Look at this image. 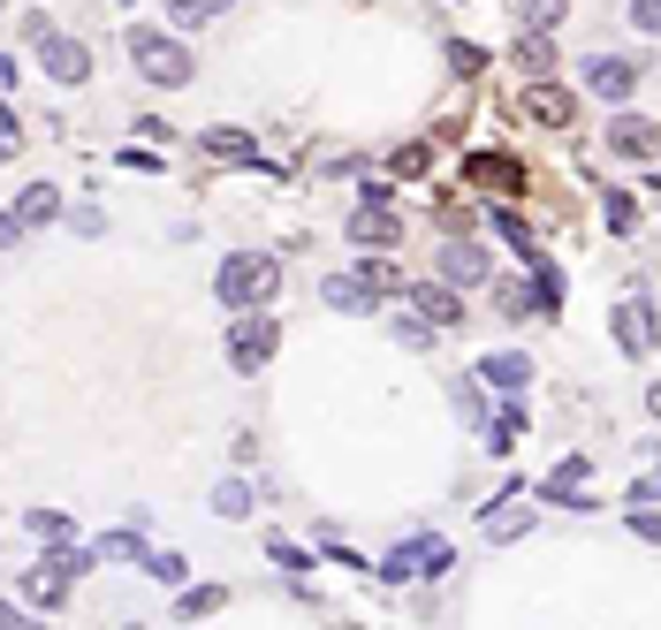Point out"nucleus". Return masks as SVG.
<instances>
[{
  "instance_id": "f03ea898",
  "label": "nucleus",
  "mask_w": 661,
  "mask_h": 630,
  "mask_svg": "<svg viewBox=\"0 0 661 630\" xmlns=\"http://www.w3.org/2000/svg\"><path fill=\"white\" fill-rule=\"evenodd\" d=\"M214 289H220L228 312H259V304H274V289H282V266H274L266 252H236L214 274Z\"/></svg>"
},
{
  "instance_id": "393cba45",
  "label": "nucleus",
  "mask_w": 661,
  "mask_h": 630,
  "mask_svg": "<svg viewBox=\"0 0 661 630\" xmlns=\"http://www.w3.org/2000/svg\"><path fill=\"white\" fill-rule=\"evenodd\" d=\"M517 61H525L532 77H547V69H555V46H547V31H525V39H517Z\"/></svg>"
},
{
  "instance_id": "f3484780",
  "label": "nucleus",
  "mask_w": 661,
  "mask_h": 630,
  "mask_svg": "<svg viewBox=\"0 0 661 630\" xmlns=\"http://www.w3.org/2000/svg\"><path fill=\"white\" fill-rule=\"evenodd\" d=\"M198 145H206V160H236V168H266V160H259V145H251L244 129H206Z\"/></svg>"
},
{
  "instance_id": "dca6fc26",
  "label": "nucleus",
  "mask_w": 661,
  "mask_h": 630,
  "mask_svg": "<svg viewBox=\"0 0 661 630\" xmlns=\"http://www.w3.org/2000/svg\"><path fill=\"white\" fill-rule=\"evenodd\" d=\"M480 380L517 395V387H532V357H525V350H494V357H480Z\"/></svg>"
},
{
  "instance_id": "ea45409f",
  "label": "nucleus",
  "mask_w": 661,
  "mask_h": 630,
  "mask_svg": "<svg viewBox=\"0 0 661 630\" xmlns=\"http://www.w3.org/2000/svg\"><path fill=\"white\" fill-rule=\"evenodd\" d=\"M631 502H661V471H654V479H639V486H631Z\"/></svg>"
},
{
  "instance_id": "5701e85b",
  "label": "nucleus",
  "mask_w": 661,
  "mask_h": 630,
  "mask_svg": "<svg viewBox=\"0 0 661 630\" xmlns=\"http://www.w3.org/2000/svg\"><path fill=\"white\" fill-rule=\"evenodd\" d=\"M91 554H99V562H137V570H145V554H152V547L137 540V532H107V540L91 547Z\"/></svg>"
},
{
  "instance_id": "2f4dec72",
  "label": "nucleus",
  "mask_w": 661,
  "mask_h": 630,
  "mask_svg": "<svg viewBox=\"0 0 661 630\" xmlns=\"http://www.w3.org/2000/svg\"><path fill=\"white\" fill-rule=\"evenodd\" d=\"M448 69H456V77H480V69H486V53H480V46H464V39H456V46H448Z\"/></svg>"
},
{
  "instance_id": "2eb2a0df",
  "label": "nucleus",
  "mask_w": 661,
  "mask_h": 630,
  "mask_svg": "<svg viewBox=\"0 0 661 630\" xmlns=\"http://www.w3.org/2000/svg\"><path fill=\"white\" fill-rule=\"evenodd\" d=\"M319 296H327V312H373V282H365V274H327V282H319Z\"/></svg>"
},
{
  "instance_id": "6ab92c4d",
  "label": "nucleus",
  "mask_w": 661,
  "mask_h": 630,
  "mask_svg": "<svg viewBox=\"0 0 661 630\" xmlns=\"http://www.w3.org/2000/svg\"><path fill=\"white\" fill-rule=\"evenodd\" d=\"M472 183H486V190H525V168L517 160H502V152H472Z\"/></svg>"
},
{
  "instance_id": "423d86ee",
  "label": "nucleus",
  "mask_w": 661,
  "mask_h": 630,
  "mask_svg": "<svg viewBox=\"0 0 661 630\" xmlns=\"http://www.w3.org/2000/svg\"><path fill=\"white\" fill-rule=\"evenodd\" d=\"M31 53H39L46 85H85V77H91V46H77L69 31H46V39L31 46Z\"/></svg>"
},
{
  "instance_id": "6e6552de",
  "label": "nucleus",
  "mask_w": 661,
  "mask_h": 630,
  "mask_svg": "<svg viewBox=\"0 0 661 630\" xmlns=\"http://www.w3.org/2000/svg\"><path fill=\"white\" fill-rule=\"evenodd\" d=\"M441 282H448V289H486V282H494L486 244H464V236H456V244H441Z\"/></svg>"
},
{
  "instance_id": "c9c22d12",
  "label": "nucleus",
  "mask_w": 661,
  "mask_h": 630,
  "mask_svg": "<svg viewBox=\"0 0 661 630\" xmlns=\"http://www.w3.org/2000/svg\"><path fill=\"white\" fill-rule=\"evenodd\" d=\"M631 23H639L647 39H661V0H631Z\"/></svg>"
},
{
  "instance_id": "f257e3e1",
  "label": "nucleus",
  "mask_w": 661,
  "mask_h": 630,
  "mask_svg": "<svg viewBox=\"0 0 661 630\" xmlns=\"http://www.w3.org/2000/svg\"><path fill=\"white\" fill-rule=\"evenodd\" d=\"M130 61H137V77L160 85V91H182L190 77H198L190 46H182L176 31H160V23H130Z\"/></svg>"
},
{
  "instance_id": "bb28decb",
  "label": "nucleus",
  "mask_w": 661,
  "mask_h": 630,
  "mask_svg": "<svg viewBox=\"0 0 661 630\" xmlns=\"http://www.w3.org/2000/svg\"><path fill=\"white\" fill-rule=\"evenodd\" d=\"M214 509H220V516H251V486H244V479H220Z\"/></svg>"
},
{
  "instance_id": "9b49d317",
  "label": "nucleus",
  "mask_w": 661,
  "mask_h": 630,
  "mask_svg": "<svg viewBox=\"0 0 661 630\" xmlns=\"http://www.w3.org/2000/svg\"><path fill=\"white\" fill-rule=\"evenodd\" d=\"M411 312L426 319V327H464V304L448 282H411Z\"/></svg>"
},
{
  "instance_id": "e433bc0d",
  "label": "nucleus",
  "mask_w": 661,
  "mask_h": 630,
  "mask_svg": "<svg viewBox=\"0 0 661 630\" xmlns=\"http://www.w3.org/2000/svg\"><path fill=\"white\" fill-rule=\"evenodd\" d=\"M357 274H365V282H373V289H403V282H396V266H388V258H365V266H357Z\"/></svg>"
},
{
  "instance_id": "f704fd0d",
  "label": "nucleus",
  "mask_w": 661,
  "mask_h": 630,
  "mask_svg": "<svg viewBox=\"0 0 661 630\" xmlns=\"http://www.w3.org/2000/svg\"><path fill=\"white\" fill-rule=\"evenodd\" d=\"M631 532L661 547V509H654V502H639V509H631Z\"/></svg>"
},
{
  "instance_id": "b1692460",
  "label": "nucleus",
  "mask_w": 661,
  "mask_h": 630,
  "mask_svg": "<svg viewBox=\"0 0 661 630\" xmlns=\"http://www.w3.org/2000/svg\"><path fill=\"white\" fill-rule=\"evenodd\" d=\"M145 578H160V585H190V554H168V547H160V554H145Z\"/></svg>"
},
{
  "instance_id": "7ed1b4c3",
  "label": "nucleus",
  "mask_w": 661,
  "mask_h": 630,
  "mask_svg": "<svg viewBox=\"0 0 661 630\" xmlns=\"http://www.w3.org/2000/svg\"><path fill=\"white\" fill-rule=\"evenodd\" d=\"M448 562H456V547L441 540V532H418V540H403L396 554L381 562V578H388V585H411V578L434 585V578H448Z\"/></svg>"
},
{
  "instance_id": "c756f323",
  "label": "nucleus",
  "mask_w": 661,
  "mask_h": 630,
  "mask_svg": "<svg viewBox=\"0 0 661 630\" xmlns=\"http://www.w3.org/2000/svg\"><path fill=\"white\" fill-rule=\"evenodd\" d=\"M456 411H464L472 425H486V395H480V373H472V380H456Z\"/></svg>"
},
{
  "instance_id": "9d476101",
  "label": "nucleus",
  "mask_w": 661,
  "mask_h": 630,
  "mask_svg": "<svg viewBox=\"0 0 661 630\" xmlns=\"http://www.w3.org/2000/svg\"><path fill=\"white\" fill-rule=\"evenodd\" d=\"M609 327H616V350H623V357H647V350H654V312H647V296H623Z\"/></svg>"
},
{
  "instance_id": "aec40b11",
  "label": "nucleus",
  "mask_w": 661,
  "mask_h": 630,
  "mask_svg": "<svg viewBox=\"0 0 661 630\" xmlns=\"http://www.w3.org/2000/svg\"><path fill=\"white\" fill-rule=\"evenodd\" d=\"M16 213H23V228H46V220L61 213V190H53V183H31V190L16 198Z\"/></svg>"
},
{
  "instance_id": "a211bd4d",
  "label": "nucleus",
  "mask_w": 661,
  "mask_h": 630,
  "mask_svg": "<svg viewBox=\"0 0 661 630\" xmlns=\"http://www.w3.org/2000/svg\"><path fill=\"white\" fill-rule=\"evenodd\" d=\"M525 289H532V304H540V319L563 312V274H555L547 258H525Z\"/></svg>"
},
{
  "instance_id": "7c9ffc66",
  "label": "nucleus",
  "mask_w": 661,
  "mask_h": 630,
  "mask_svg": "<svg viewBox=\"0 0 661 630\" xmlns=\"http://www.w3.org/2000/svg\"><path fill=\"white\" fill-rule=\"evenodd\" d=\"M31 532H39V540H69V516H61V509H31Z\"/></svg>"
},
{
  "instance_id": "39448f33",
  "label": "nucleus",
  "mask_w": 661,
  "mask_h": 630,
  "mask_svg": "<svg viewBox=\"0 0 661 630\" xmlns=\"http://www.w3.org/2000/svg\"><path fill=\"white\" fill-rule=\"evenodd\" d=\"M85 562H99V554H46L39 570H23V600H31V608H61Z\"/></svg>"
},
{
  "instance_id": "cd10ccee",
  "label": "nucleus",
  "mask_w": 661,
  "mask_h": 630,
  "mask_svg": "<svg viewBox=\"0 0 661 630\" xmlns=\"http://www.w3.org/2000/svg\"><path fill=\"white\" fill-rule=\"evenodd\" d=\"M220 600H228V592H220V585H190V592H182V600H176V616H190V623H198V616H214Z\"/></svg>"
},
{
  "instance_id": "37998d69",
  "label": "nucleus",
  "mask_w": 661,
  "mask_h": 630,
  "mask_svg": "<svg viewBox=\"0 0 661 630\" xmlns=\"http://www.w3.org/2000/svg\"><path fill=\"white\" fill-rule=\"evenodd\" d=\"M0 8H8V0H0Z\"/></svg>"
},
{
  "instance_id": "4468645a",
  "label": "nucleus",
  "mask_w": 661,
  "mask_h": 630,
  "mask_svg": "<svg viewBox=\"0 0 661 630\" xmlns=\"http://www.w3.org/2000/svg\"><path fill=\"white\" fill-rule=\"evenodd\" d=\"M396 236H403V220H396L388 206H357V213H351V244H373V252H388Z\"/></svg>"
},
{
  "instance_id": "c03bdc74",
  "label": "nucleus",
  "mask_w": 661,
  "mask_h": 630,
  "mask_svg": "<svg viewBox=\"0 0 661 630\" xmlns=\"http://www.w3.org/2000/svg\"><path fill=\"white\" fill-rule=\"evenodd\" d=\"M0 160H8V152H0Z\"/></svg>"
},
{
  "instance_id": "72a5a7b5",
  "label": "nucleus",
  "mask_w": 661,
  "mask_h": 630,
  "mask_svg": "<svg viewBox=\"0 0 661 630\" xmlns=\"http://www.w3.org/2000/svg\"><path fill=\"white\" fill-rule=\"evenodd\" d=\"M434 168V145H403L396 152V175H426Z\"/></svg>"
},
{
  "instance_id": "79ce46f5",
  "label": "nucleus",
  "mask_w": 661,
  "mask_h": 630,
  "mask_svg": "<svg viewBox=\"0 0 661 630\" xmlns=\"http://www.w3.org/2000/svg\"><path fill=\"white\" fill-rule=\"evenodd\" d=\"M647 411H654V419H661V387H647Z\"/></svg>"
},
{
  "instance_id": "c85d7f7f",
  "label": "nucleus",
  "mask_w": 661,
  "mask_h": 630,
  "mask_svg": "<svg viewBox=\"0 0 661 630\" xmlns=\"http://www.w3.org/2000/svg\"><path fill=\"white\" fill-rule=\"evenodd\" d=\"M517 8H525V23H532V31H555V23L571 16V0H517Z\"/></svg>"
},
{
  "instance_id": "1a4fd4ad",
  "label": "nucleus",
  "mask_w": 661,
  "mask_h": 630,
  "mask_svg": "<svg viewBox=\"0 0 661 630\" xmlns=\"http://www.w3.org/2000/svg\"><path fill=\"white\" fill-rule=\"evenodd\" d=\"M601 145H609V152H623V160H654V152H661V122H647V115H616Z\"/></svg>"
},
{
  "instance_id": "a878e982",
  "label": "nucleus",
  "mask_w": 661,
  "mask_h": 630,
  "mask_svg": "<svg viewBox=\"0 0 661 630\" xmlns=\"http://www.w3.org/2000/svg\"><path fill=\"white\" fill-rule=\"evenodd\" d=\"M601 206H609V228H616V236L639 228V198H631V190H601Z\"/></svg>"
},
{
  "instance_id": "a19ab883",
  "label": "nucleus",
  "mask_w": 661,
  "mask_h": 630,
  "mask_svg": "<svg viewBox=\"0 0 661 630\" xmlns=\"http://www.w3.org/2000/svg\"><path fill=\"white\" fill-rule=\"evenodd\" d=\"M16 623H23V616H16V608H8V600H0V630H16Z\"/></svg>"
},
{
  "instance_id": "20e7f679",
  "label": "nucleus",
  "mask_w": 661,
  "mask_h": 630,
  "mask_svg": "<svg viewBox=\"0 0 661 630\" xmlns=\"http://www.w3.org/2000/svg\"><path fill=\"white\" fill-rule=\"evenodd\" d=\"M274 350H282V319H274L266 304H259V312H244V319L228 327V365H236V373H259Z\"/></svg>"
},
{
  "instance_id": "412c9836",
  "label": "nucleus",
  "mask_w": 661,
  "mask_h": 630,
  "mask_svg": "<svg viewBox=\"0 0 661 630\" xmlns=\"http://www.w3.org/2000/svg\"><path fill=\"white\" fill-rule=\"evenodd\" d=\"M228 8H236V0H168V23H176V31H198V23H214Z\"/></svg>"
},
{
  "instance_id": "4be33fe9",
  "label": "nucleus",
  "mask_w": 661,
  "mask_h": 630,
  "mask_svg": "<svg viewBox=\"0 0 661 630\" xmlns=\"http://www.w3.org/2000/svg\"><path fill=\"white\" fill-rule=\"evenodd\" d=\"M486 220H494V236H502V244H517L525 258H540V244H532V228H525V213H517V206H494Z\"/></svg>"
},
{
  "instance_id": "4c0bfd02",
  "label": "nucleus",
  "mask_w": 661,
  "mask_h": 630,
  "mask_svg": "<svg viewBox=\"0 0 661 630\" xmlns=\"http://www.w3.org/2000/svg\"><path fill=\"white\" fill-rule=\"evenodd\" d=\"M16 236H23V213H0V252H8Z\"/></svg>"
},
{
  "instance_id": "ddd939ff",
  "label": "nucleus",
  "mask_w": 661,
  "mask_h": 630,
  "mask_svg": "<svg viewBox=\"0 0 661 630\" xmlns=\"http://www.w3.org/2000/svg\"><path fill=\"white\" fill-rule=\"evenodd\" d=\"M532 516H540V509H517V486H502V502H494V516H486V540H494V547L525 540Z\"/></svg>"
},
{
  "instance_id": "0eeeda50",
  "label": "nucleus",
  "mask_w": 661,
  "mask_h": 630,
  "mask_svg": "<svg viewBox=\"0 0 661 630\" xmlns=\"http://www.w3.org/2000/svg\"><path fill=\"white\" fill-rule=\"evenodd\" d=\"M578 77H585L593 99H631V91H639V61H631V53H585Z\"/></svg>"
},
{
  "instance_id": "473e14b6",
  "label": "nucleus",
  "mask_w": 661,
  "mask_h": 630,
  "mask_svg": "<svg viewBox=\"0 0 661 630\" xmlns=\"http://www.w3.org/2000/svg\"><path fill=\"white\" fill-rule=\"evenodd\" d=\"M266 554H274V562H282V570H312V554L297 540H266Z\"/></svg>"
},
{
  "instance_id": "58836bf2",
  "label": "nucleus",
  "mask_w": 661,
  "mask_h": 630,
  "mask_svg": "<svg viewBox=\"0 0 661 630\" xmlns=\"http://www.w3.org/2000/svg\"><path fill=\"white\" fill-rule=\"evenodd\" d=\"M16 137H23V129H16V115L0 107V152H16Z\"/></svg>"
},
{
  "instance_id": "f8f14e48",
  "label": "nucleus",
  "mask_w": 661,
  "mask_h": 630,
  "mask_svg": "<svg viewBox=\"0 0 661 630\" xmlns=\"http://www.w3.org/2000/svg\"><path fill=\"white\" fill-rule=\"evenodd\" d=\"M525 115H532V122H547V129H571L578 99H571L563 85H547V77H532V91H525Z\"/></svg>"
}]
</instances>
